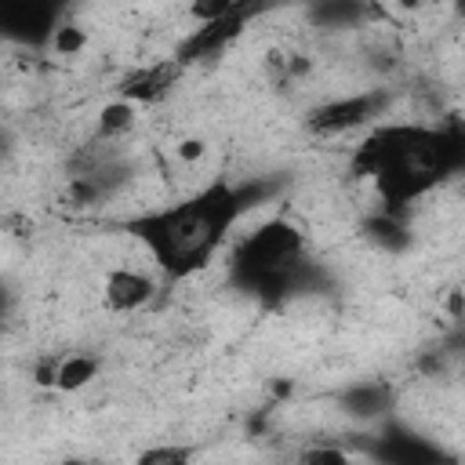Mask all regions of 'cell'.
<instances>
[{
  "label": "cell",
  "mask_w": 465,
  "mask_h": 465,
  "mask_svg": "<svg viewBox=\"0 0 465 465\" xmlns=\"http://www.w3.org/2000/svg\"><path fill=\"white\" fill-rule=\"evenodd\" d=\"M378 109H381L378 94H345V98L323 102L312 113V127L316 131H327V134H341V131H352V127L371 124L378 116Z\"/></svg>",
  "instance_id": "5b68a950"
},
{
  "label": "cell",
  "mask_w": 465,
  "mask_h": 465,
  "mask_svg": "<svg viewBox=\"0 0 465 465\" xmlns=\"http://www.w3.org/2000/svg\"><path fill=\"white\" fill-rule=\"evenodd\" d=\"M153 298H156V280H153V272H145L138 265H113L102 276V305L113 316L142 312Z\"/></svg>",
  "instance_id": "3957f363"
},
{
  "label": "cell",
  "mask_w": 465,
  "mask_h": 465,
  "mask_svg": "<svg viewBox=\"0 0 465 465\" xmlns=\"http://www.w3.org/2000/svg\"><path fill=\"white\" fill-rule=\"evenodd\" d=\"M134 124H138V105L127 102V98L105 102V105L98 109V116H94V127H98L102 138H120V134H127Z\"/></svg>",
  "instance_id": "52a82bcc"
},
{
  "label": "cell",
  "mask_w": 465,
  "mask_h": 465,
  "mask_svg": "<svg viewBox=\"0 0 465 465\" xmlns=\"http://www.w3.org/2000/svg\"><path fill=\"white\" fill-rule=\"evenodd\" d=\"M461 378H465V363H461Z\"/></svg>",
  "instance_id": "4fadbf2b"
},
{
  "label": "cell",
  "mask_w": 465,
  "mask_h": 465,
  "mask_svg": "<svg viewBox=\"0 0 465 465\" xmlns=\"http://www.w3.org/2000/svg\"><path fill=\"white\" fill-rule=\"evenodd\" d=\"M341 407L345 414L367 421V418H381L392 407V389L385 381H356L341 392Z\"/></svg>",
  "instance_id": "8992f818"
},
{
  "label": "cell",
  "mask_w": 465,
  "mask_h": 465,
  "mask_svg": "<svg viewBox=\"0 0 465 465\" xmlns=\"http://www.w3.org/2000/svg\"><path fill=\"white\" fill-rule=\"evenodd\" d=\"M171 153H174L178 163L196 167V163L207 156V138H200V134H185V138H178V142L171 145Z\"/></svg>",
  "instance_id": "30bf717a"
},
{
  "label": "cell",
  "mask_w": 465,
  "mask_h": 465,
  "mask_svg": "<svg viewBox=\"0 0 465 465\" xmlns=\"http://www.w3.org/2000/svg\"><path fill=\"white\" fill-rule=\"evenodd\" d=\"M193 461H196V443H174V440L153 443L134 458V465H193Z\"/></svg>",
  "instance_id": "ba28073f"
},
{
  "label": "cell",
  "mask_w": 465,
  "mask_h": 465,
  "mask_svg": "<svg viewBox=\"0 0 465 465\" xmlns=\"http://www.w3.org/2000/svg\"><path fill=\"white\" fill-rule=\"evenodd\" d=\"M58 465H105V461H98V458H62Z\"/></svg>",
  "instance_id": "8fae6325"
},
{
  "label": "cell",
  "mask_w": 465,
  "mask_h": 465,
  "mask_svg": "<svg viewBox=\"0 0 465 465\" xmlns=\"http://www.w3.org/2000/svg\"><path fill=\"white\" fill-rule=\"evenodd\" d=\"M305 272V232L287 218H265L229 254V276L251 294H291Z\"/></svg>",
  "instance_id": "7a4b0ae2"
},
{
  "label": "cell",
  "mask_w": 465,
  "mask_h": 465,
  "mask_svg": "<svg viewBox=\"0 0 465 465\" xmlns=\"http://www.w3.org/2000/svg\"><path fill=\"white\" fill-rule=\"evenodd\" d=\"M102 371V360L94 352H84V349H69V352H58L51 356L47 363L36 367V381L40 385H51L54 392H80L87 389Z\"/></svg>",
  "instance_id": "277c9868"
},
{
  "label": "cell",
  "mask_w": 465,
  "mask_h": 465,
  "mask_svg": "<svg viewBox=\"0 0 465 465\" xmlns=\"http://www.w3.org/2000/svg\"><path fill=\"white\" fill-rule=\"evenodd\" d=\"M51 51L58 58H76L87 51V29L80 25H58V33L51 36Z\"/></svg>",
  "instance_id": "9c48e42d"
},
{
  "label": "cell",
  "mask_w": 465,
  "mask_h": 465,
  "mask_svg": "<svg viewBox=\"0 0 465 465\" xmlns=\"http://www.w3.org/2000/svg\"><path fill=\"white\" fill-rule=\"evenodd\" d=\"M254 196L258 189L214 174L207 185L193 189L189 196L134 214L131 222H124V229L145 247V254L163 276L185 280L214 262L232 225L254 203Z\"/></svg>",
  "instance_id": "6da1fadb"
},
{
  "label": "cell",
  "mask_w": 465,
  "mask_h": 465,
  "mask_svg": "<svg viewBox=\"0 0 465 465\" xmlns=\"http://www.w3.org/2000/svg\"><path fill=\"white\" fill-rule=\"evenodd\" d=\"M341 465H360V461H356V458H349V461H341Z\"/></svg>",
  "instance_id": "7c38bea8"
}]
</instances>
